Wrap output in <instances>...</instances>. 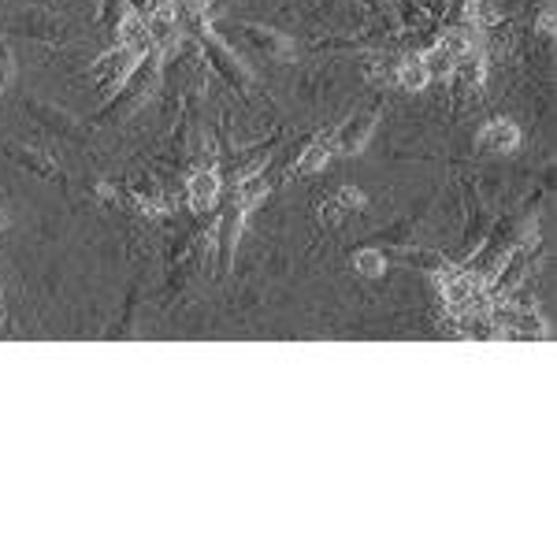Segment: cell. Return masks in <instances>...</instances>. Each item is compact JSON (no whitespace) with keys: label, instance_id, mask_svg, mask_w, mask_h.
I'll use <instances>...</instances> for the list:
<instances>
[{"label":"cell","instance_id":"obj_1","mask_svg":"<svg viewBox=\"0 0 557 557\" xmlns=\"http://www.w3.org/2000/svg\"><path fill=\"white\" fill-rule=\"evenodd\" d=\"M160 64H164V45H149L131 75L123 78L120 94L108 97L101 112L94 115V127H115V123L131 120L141 104H149V97H157L160 89Z\"/></svg>","mask_w":557,"mask_h":557},{"label":"cell","instance_id":"obj_2","mask_svg":"<svg viewBox=\"0 0 557 557\" xmlns=\"http://www.w3.org/2000/svg\"><path fill=\"white\" fill-rule=\"evenodd\" d=\"M209 253H212V235L205 223H197L178 242H172V249H168V290H183L190 278L205 275Z\"/></svg>","mask_w":557,"mask_h":557},{"label":"cell","instance_id":"obj_3","mask_svg":"<svg viewBox=\"0 0 557 557\" xmlns=\"http://www.w3.org/2000/svg\"><path fill=\"white\" fill-rule=\"evenodd\" d=\"M220 38L242 41L246 49H253L257 57L275 60V64H294L298 60V41L290 34L275 30V26H260V23H220L212 26Z\"/></svg>","mask_w":557,"mask_h":557},{"label":"cell","instance_id":"obj_4","mask_svg":"<svg viewBox=\"0 0 557 557\" xmlns=\"http://www.w3.org/2000/svg\"><path fill=\"white\" fill-rule=\"evenodd\" d=\"M23 112L38 123L41 131L57 134V138L71 141V146H94V127L67 112V108L52 104V101H41V97H26L23 101Z\"/></svg>","mask_w":557,"mask_h":557},{"label":"cell","instance_id":"obj_5","mask_svg":"<svg viewBox=\"0 0 557 557\" xmlns=\"http://www.w3.org/2000/svg\"><path fill=\"white\" fill-rule=\"evenodd\" d=\"M8 34H20V38H34L45 45H67L71 41V26L67 20H60L57 12H45V8H20L8 20Z\"/></svg>","mask_w":557,"mask_h":557},{"label":"cell","instance_id":"obj_6","mask_svg":"<svg viewBox=\"0 0 557 557\" xmlns=\"http://www.w3.org/2000/svg\"><path fill=\"white\" fill-rule=\"evenodd\" d=\"M141 52H146L141 45H123V41H115L112 49H108L104 57L97 60L94 67H89V78L97 83V94H101L104 101L115 94V89L123 86V78H127L131 71H134V64L141 60Z\"/></svg>","mask_w":557,"mask_h":557},{"label":"cell","instance_id":"obj_7","mask_svg":"<svg viewBox=\"0 0 557 557\" xmlns=\"http://www.w3.org/2000/svg\"><path fill=\"white\" fill-rule=\"evenodd\" d=\"M0 157L12 160V164H15V168H23V172H30V175L45 178V183L60 186V190H64V194L71 197L67 172L57 164V157H52L49 149H41V146H23V141H4V146H0Z\"/></svg>","mask_w":557,"mask_h":557},{"label":"cell","instance_id":"obj_8","mask_svg":"<svg viewBox=\"0 0 557 557\" xmlns=\"http://www.w3.org/2000/svg\"><path fill=\"white\" fill-rule=\"evenodd\" d=\"M380 112H383V104L375 101L372 108H364V112L349 115L343 127L331 131V146H335V152H343V157L361 152L368 146V138H372V131L380 127Z\"/></svg>","mask_w":557,"mask_h":557},{"label":"cell","instance_id":"obj_9","mask_svg":"<svg viewBox=\"0 0 557 557\" xmlns=\"http://www.w3.org/2000/svg\"><path fill=\"white\" fill-rule=\"evenodd\" d=\"M220 194H223V178H220V168L215 164H205V168H194L190 178H186V205L194 209V215H215L220 209Z\"/></svg>","mask_w":557,"mask_h":557},{"label":"cell","instance_id":"obj_10","mask_svg":"<svg viewBox=\"0 0 557 557\" xmlns=\"http://www.w3.org/2000/svg\"><path fill=\"white\" fill-rule=\"evenodd\" d=\"M494 220H498V215L491 212V205L483 201V194L469 186V223H465V231H461V253H457V264H465V260L483 246V238H487Z\"/></svg>","mask_w":557,"mask_h":557},{"label":"cell","instance_id":"obj_11","mask_svg":"<svg viewBox=\"0 0 557 557\" xmlns=\"http://www.w3.org/2000/svg\"><path fill=\"white\" fill-rule=\"evenodd\" d=\"M335 157V146H331V131H320L317 138L305 141V149L298 152V160L290 164L294 175H317L327 168V160Z\"/></svg>","mask_w":557,"mask_h":557},{"label":"cell","instance_id":"obj_12","mask_svg":"<svg viewBox=\"0 0 557 557\" xmlns=\"http://www.w3.org/2000/svg\"><path fill=\"white\" fill-rule=\"evenodd\" d=\"M431 201H435V194L428 197L424 205H417L406 220H398L394 227H383V231H375V242H391V246H412L417 242V235H420V227H424V220H428V209H431Z\"/></svg>","mask_w":557,"mask_h":557},{"label":"cell","instance_id":"obj_13","mask_svg":"<svg viewBox=\"0 0 557 557\" xmlns=\"http://www.w3.org/2000/svg\"><path fill=\"white\" fill-rule=\"evenodd\" d=\"M475 141H480L483 152H517L520 149V127L513 120H491Z\"/></svg>","mask_w":557,"mask_h":557},{"label":"cell","instance_id":"obj_14","mask_svg":"<svg viewBox=\"0 0 557 557\" xmlns=\"http://www.w3.org/2000/svg\"><path fill=\"white\" fill-rule=\"evenodd\" d=\"M394 83H398L401 89H428L431 83V75H428V67H424V60L420 57H409V60H398V67H394Z\"/></svg>","mask_w":557,"mask_h":557},{"label":"cell","instance_id":"obj_15","mask_svg":"<svg viewBox=\"0 0 557 557\" xmlns=\"http://www.w3.org/2000/svg\"><path fill=\"white\" fill-rule=\"evenodd\" d=\"M354 268H357V275H364V278H380L386 268H391V260H386V249L364 246L354 253Z\"/></svg>","mask_w":557,"mask_h":557},{"label":"cell","instance_id":"obj_16","mask_svg":"<svg viewBox=\"0 0 557 557\" xmlns=\"http://www.w3.org/2000/svg\"><path fill=\"white\" fill-rule=\"evenodd\" d=\"M398 260H406L412 268H424V272H446L450 268V260L443 253H428V249H401Z\"/></svg>","mask_w":557,"mask_h":557},{"label":"cell","instance_id":"obj_17","mask_svg":"<svg viewBox=\"0 0 557 557\" xmlns=\"http://www.w3.org/2000/svg\"><path fill=\"white\" fill-rule=\"evenodd\" d=\"M127 15H131L127 0H101V26H104L108 38H115V34H120V26H123Z\"/></svg>","mask_w":557,"mask_h":557},{"label":"cell","instance_id":"obj_18","mask_svg":"<svg viewBox=\"0 0 557 557\" xmlns=\"http://www.w3.org/2000/svg\"><path fill=\"white\" fill-rule=\"evenodd\" d=\"M335 201L343 205V212H364L368 209V194L357 190V186H343V190L335 194Z\"/></svg>","mask_w":557,"mask_h":557},{"label":"cell","instance_id":"obj_19","mask_svg":"<svg viewBox=\"0 0 557 557\" xmlns=\"http://www.w3.org/2000/svg\"><path fill=\"white\" fill-rule=\"evenodd\" d=\"M12 75H15V57H12V49H8V41L0 38V94L12 86Z\"/></svg>","mask_w":557,"mask_h":557},{"label":"cell","instance_id":"obj_20","mask_svg":"<svg viewBox=\"0 0 557 557\" xmlns=\"http://www.w3.org/2000/svg\"><path fill=\"white\" fill-rule=\"evenodd\" d=\"M317 215H320L323 227H335V223L343 220V205H338L335 197H327V201H320V212Z\"/></svg>","mask_w":557,"mask_h":557},{"label":"cell","instance_id":"obj_21","mask_svg":"<svg viewBox=\"0 0 557 557\" xmlns=\"http://www.w3.org/2000/svg\"><path fill=\"white\" fill-rule=\"evenodd\" d=\"M127 4H131V8H134V12H138V15H149L152 8L160 4V0H127Z\"/></svg>","mask_w":557,"mask_h":557},{"label":"cell","instance_id":"obj_22","mask_svg":"<svg viewBox=\"0 0 557 557\" xmlns=\"http://www.w3.org/2000/svg\"><path fill=\"white\" fill-rule=\"evenodd\" d=\"M539 34H543V38H554V15H550V12H543V23H539Z\"/></svg>","mask_w":557,"mask_h":557},{"label":"cell","instance_id":"obj_23","mask_svg":"<svg viewBox=\"0 0 557 557\" xmlns=\"http://www.w3.org/2000/svg\"><path fill=\"white\" fill-rule=\"evenodd\" d=\"M0 227H4V209H0Z\"/></svg>","mask_w":557,"mask_h":557}]
</instances>
